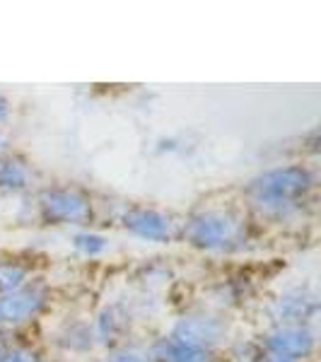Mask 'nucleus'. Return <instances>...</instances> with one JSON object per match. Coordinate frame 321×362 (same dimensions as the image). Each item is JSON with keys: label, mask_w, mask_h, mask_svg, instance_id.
Segmentation results:
<instances>
[{"label": "nucleus", "mask_w": 321, "mask_h": 362, "mask_svg": "<svg viewBox=\"0 0 321 362\" xmlns=\"http://www.w3.org/2000/svg\"><path fill=\"white\" fill-rule=\"evenodd\" d=\"M314 186V177L307 167L288 165L276 167L259 174L247 186V196L252 198L254 208L268 218H285L295 210L297 201Z\"/></svg>", "instance_id": "f257e3e1"}, {"label": "nucleus", "mask_w": 321, "mask_h": 362, "mask_svg": "<svg viewBox=\"0 0 321 362\" xmlns=\"http://www.w3.org/2000/svg\"><path fill=\"white\" fill-rule=\"evenodd\" d=\"M184 237L191 247L203 251H230L247 239L242 220L230 210H201L186 223Z\"/></svg>", "instance_id": "f03ea898"}, {"label": "nucleus", "mask_w": 321, "mask_h": 362, "mask_svg": "<svg viewBox=\"0 0 321 362\" xmlns=\"http://www.w3.org/2000/svg\"><path fill=\"white\" fill-rule=\"evenodd\" d=\"M42 218L51 225H85L92 218V203L75 189H46L39 196Z\"/></svg>", "instance_id": "7ed1b4c3"}, {"label": "nucleus", "mask_w": 321, "mask_h": 362, "mask_svg": "<svg viewBox=\"0 0 321 362\" xmlns=\"http://www.w3.org/2000/svg\"><path fill=\"white\" fill-rule=\"evenodd\" d=\"M227 334V324L220 317H210V314H189V317H182L174 324L172 338L174 343L191 350H201L206 353L213 346H218L220 341Z\"/></svg>", "instance_id": "20e7f679"}, {"label": "nucleus", "mask_w": 321, "mask_h": 362, "mask_svg": "<svg viewBox=\"0 0 321 362\" xmlns=\"http://www.w3.org/2000/svg\"><path fill=\"white\" fill-rule=\"evenodd\" d=\"M49 290L42 283H25L8 295H0V324H25L44 312Z\"/></svg>", "instance_id": "39448f33"}, {"label": "nucleus", "mask_w": 321, "mask_h": 362, "mask_svg": "<svg viewBox=\"0 0 321 362\" xmlns=\"http://www.w3.org/2000/svg\"><path fill=\"white\" fill-rule=\"evenodd\" d=\"M317 346V338L314 331L307 324H297V326H276L273 331H268L264 338V348L266 353H278L285 358L300 362L309 358L314 353Z\"/></svg>", "instance_id": "423d86ee"}, {"label": "nucleus", "mask_w": 321, "mask_h": 362, "mask_svg": "<svg viewBox=\"0 0 321 362\" xmlns=\"http://www.w3.org/2000/svg\"><path fill=\"white\" fill-rule=\"evenodd\" d=\"M121 223L133 237L145 239V242H169L174 237L172 218L155 208H131L124 213Z\"/></svg>", "instance_id": "0eeeda50"}, {"label": "nucleus", "mask_w": 321, "mask_h": 362, "mask_svg": "<svg viewBox=\"0 0 321 362\" xmlns=\"http://www.w3.org/2000/svg\"><path fill=\"white\" fill-rule=\"evenodd\" d=\"M317 309L319 302L314 293H309L307 288H293L273 302L271 314L278 321V326H297L317 317Z\"/></svg>", "instance_id": "6e6552de"}, {"label": "nucleus", "mask_w": 321, "mask_h": 362, "mask_svg": "<svg viewBox=\"0 0 321 362\" xmlns=\"http://www.w3.org/2000/svg\"><path fill=\"white\" fill-rule=\"evenodd\" d=\"M34 174L29 165L17 155H0V189L25 191L32 184Z\"/></svg>", "instance_id": "1a4fd4ad"}, {"label": "nucleus", "mask_w": 321, "mask_h": 362, "mask_svg": "<svg viewBox=\"0 0 321 362\" xmlns=\"http://www.w3.org/2000/svg\"><path fill=\"white\" fill-rule=\"evenodd\" d=\"M150 355H153L155 362H213L208 358V353L184 348L179 343H174L172 338H160L150 350Z\"/></svg>", "instance_id": "9d476101"}, {"label": "nucleus", "mask_w": 321, "mask_h": 362, "mask_svg": "<svg viewBox=\"0 0 321 362\" xmlns=\"http://www.w3.org/2000/svg\"><path fill=\"white\" fill-rule=\"evenodd\" d=\"M58 343H61L66 350H73V353H85L95 346V336H92L90 324H83V321H75L63 329V334L58 336Z\"/></svg>", "instance_id": "9b49d317"}, {"label": "nucleus", "mask_w": 321, "mask_h": 362, "mask_svg": "<svg viewBox=\"0 0 321 362\" xmlns=\"http://www.w3.org/2000/svg\"><path fill=\"white\" fill-rule=\"evenodd\" d=\"M27 283V268L15 261H0V295H8Z\"/></svg>", "instance_id": "f8f14e48"}, {"label": "nucleus", "mask_w": 321, "mask_h": 362, "mask_svg": "<svg viewBox=\"0 0 321 362\" xmlns=\"http://www.w3.org/2000/svg\"><path fill=\"white\" fill-rule=\"evenodd\" d=\"M73 247L83 256L95 259V256H102L104 251L109 249V239L104 235H97V232H78V235L73 237Z\"/></svg>", "instance_id": "ddd939ff"}, {"label": "nucleus", "mask_w": 321, "mask_h": 362, "mask_svg": "<svg viewBox=\"0 0 321 362\" xmlns=\"http://www.w3.org/2000/svg\"><path fill=\"white\" fill-rule=\"evenodd\" d=\"M116 326H119V319H116L114 309H104L97 317L95 326H92V336L97 338V343H109L116 336Z\"/></svg>", "instance_id": "4468645a"}, {"label": "nucleus", "mask_w": 321, "mask_h": 362, "mask_svg": "<svg viewBox=\"0 0 321 362\" xmlns=\"http://www.w3.org/2000/svg\"><path fill=\"white\" fill-rule=\"evenodd\" d=\"M0 362H39V353L25 346L0 348Z\"/></svg>", "instance_id": "2eb2a0df"}, {"label": "nucleus", "mask_w": 321, "mask_h": 362, "mask_svg": "<svg viewBox=\"0 0 321 362\" xmlns=\"http://www.w3.org/2000/svg\"><path fill=\"white\" fill-rule=\"evenodd\" d=\"M107 362H150L143 353L138 350H128V348H116L109 353Z\"/></svg>", "instance_id": "dca6fc26"}, {"label": "nucleus", "mask_w": 321, "mask_h": 362, "mask_svg": "<svg viewBox=\"0 0 321 362\" xmlns=\"http://www.w3.org/2000/svg\"><path fill=\"white\" fill-rule=\"evenodd\" d=\"M264 362H295V360L285 358V355H278V353H266L264 355Z\"/></svg>", "instance_id": "f3484780"}, {"label": "nucleus", "mask_w": 321, "mask_h": 362, "mask_svg": "<svg viewBox=\"0 0 321 362\" xmlns=\"http://www.w3.org/2000/svg\"><path fill=\"white\" fill-rule=\"evenodd\" d=\"M8 114H10V102L3 95H0V121L8 119Z\"/></svg>", "instance_id": "a211bd4d"}, {"label": "nucleus", "mask_w": 321, "mask_h": 362, "mask_svg": "<svg viewBox=\"0 0 321 362\" xmlns=\"http://www.w3.org/2000/svg\"><path fill=\"white\" fill-rule=\"evenodd\" d=\"M0 155H3V138H0Z\"/></svg>", "instance_id": "6ab92c4d"}]
</instances>
